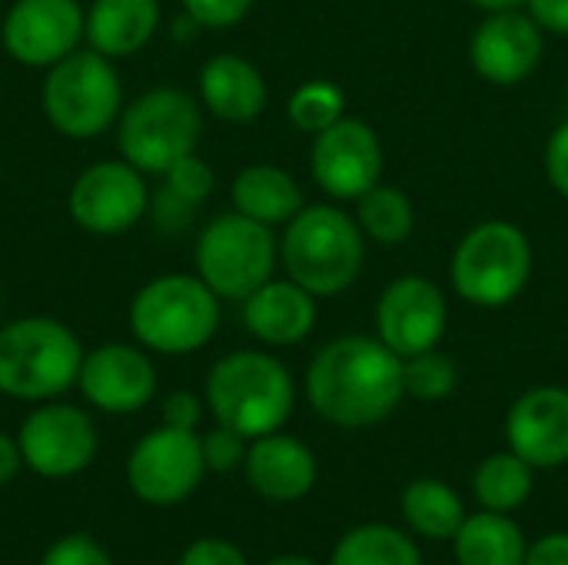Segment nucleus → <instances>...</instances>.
Listing matches in <instances>:
<instances>
[{
    "instance_id": "f257e3e1",
    "label": "nucleus",
    "mask_w": 568,
    "mask_h": 565,
    "mask_svg": "<svg viewBox=\"0 0 568 565\" xmlns=\"http://www.w3.org/2000/svg\"><path fill=\"white\" fill-rule=\"evenodd\" d=\"M306 396L326 423L339 430H369L389 420L406 396L403 356L379 336H339L313 356Z\"/></svg>"
},
{
    "instance_id": "f03ea898",
    "label": "nucleus",
    "mask_w": 568,
    "mask_h": 565,
    "mask_svg": "<svg viewBox=\"0 0 568 565\" xmlns=\"http://www.w3.org/2000/svg\"><path fill=\"white\" fill-rule=\"evenodd\" d=\"M280 260L286 266V276L313 296H339L363 273L366 236L356 216L339 206H303L286 223Z\"/></svg>"
},
{
    "instance_id": "7ed1b4c3",
    "label": "nucleus",
    "mask_w": 568,
    "mask_h": 565,
    "mask_svg": "<svg viewBox=\"0 0 568 565\" xmlns=\"http://www.w3.org/2000/svg\"><path fill=\"white\" fill-rule=\"evenodd\" d=\"M206 403L220 426L236 430L246 440L280 433L296 403L290 370L256 350L223 356L206 376Z\"/></svg>"
},
{
    "instance_id": "20e7f679",
    "label": "nucleus",
    "mask_w": 568,
    "mask_h": 565,
    "mask_svg": "<svg viewBox=\"0 0 568 565\" xmlns=\"http://www.w3.org/2000/svg\"><path fill=\"white\" fill-rule=\"evenodd\" d=\"M83 366L77 333L53 316H23L0 326V393L13 400H53Z\"/></svg>"
},
{
    "instance_id": "39448f33",
    "label": "nucleus",
    "mask_w": 568,
    "mask_h": 565,
    "mask_svg": "<svg viewBox=\"0 0 568 565\" xmlns=\"http://www.w3.org/2000/svg\"><path fill=\"white\" fill-rule=\"evenodd\" d=\"M220 326V296L200 276H156L130 303V330L140 346L163 356L203 350Z\"/></svg>"
},
{
    "instance_id": "423d86ee",
    "label": "nucleus",
    "mask_w": 568,
    "mask_h": 565,
    "mask_svg": "<svg viewBox=\"0 0 568 565\" xmlns=\"http://www.w3.org/2000/svg\"><path fill=\"white\" fill-rule=\"evenodd\" d=\"M532 243L509 220H486L473 226L449 263L453 290L479 310L509 306L529 283Z\"/></svg>"
},
{
    "instance_id": "0eeeda50",
    "label": "nucleus",
    "mask_w": 568,
    "mask_h": 565,
    "mask_svg": "<svg viewBox=\"0 0 568 565\" xmlns=\"http://www.w3.org/2000/svg\"><path fill=\"white\" fill-rule=\"evenodd\" d=\"M203 137L200 103L176 87H153L140 93L116 127V147L140 173H166L183 157L196 153Z\"/></svg>"
},
{
    "instance_id": "6e6552de",
    "label": "nucleus",
    "mask_w": 568,
    "mask_h": 565,
    "mask_svg": "<svg viewBox=\"0 0 568 565\" xmlns=\"http://www.w3.org/2000/svg\"><path fill=\"white\" fill-rule=\"evenodd\" d=\"M40 103L57 133L93 140L123 113V87L110 57L73 50L47 70Z\"/></svg>"
},
{
    "instance_id": "1a4fd4ad",
    "label": "nucleus",
    "mask_w": 568,
    "mask_h": 565,
    "mask_svg": "<svg viewBox=\"0 0 568 565\" xmlns=\"http://www.w3.org/2000/svg\"><path fill=\"white\" fill-rule=\"evenodd\" d=\"M273 226L256 223L243 213H220L196 240V276L220 296L243 303L276 270Z\"/></svg>"
},
{
    "instance_id": "9d476101",
    "label": "nucleus",
    "mask_w": 568,
    "mask_h": 565,
    "mask_svg": "<svg viewBox=\"0 0 568 565\" xmlns=\"http://www.w3.org/2000/svg\"><path fill=\"white\" fill-rule=\"evenodd\" d=\"M203 473L206 463L196 430H176L166 423L146 433L126 460L130 490L150 506H176L190 500L203 483Z\"/></svg>"
},
{
    "instance_id": "9b49d317",
    "label": "nucleus",
    "mask_w": 568,
    "mask_h": 565,
    "mask_svg": "<svg viewBox=\"0 0 568 565\" xmlns=\"http://www.w3.org/2000/svg\"><path fill=\"white\" fill-rule=\"evenodd\" d=\"M150 206L143 173L126 160H100L87 167L67 196L73 223L97 236H116L140 223Z\"/></svg>"
},
{
    "instance_id": "f8f14e48",
    "label": "nucleus",
    "mask_w": 568,
    "mask_h": 565,
    "mask_svg": "<svg viewBox=\"0 0 568 565\" xmlns=\"http://www.w3.org/2000/svg\"><path fill=\"white\" fill-rule=\"evenodd\" d=\"M310 170L333 200H359L383 180V143L366 120L343 117L313 137Z\"/></svg>"
},
{
    "instance_id": "ddd939ff",
    "label": "nucleus",
    "mask_w": 568,
    "mask_h": 565,
    "mask_svg": "<svg viewBox=\"0 0 568 565\" xmlns=\"http://www.w3.org/2000/svg\"><path fill=\"white\" fill-rule=\"evenodd\" d=\"M23 463L43 480H67L87 470L97 456L93 420L67 403H47L33 410L20 426Z\"/></svg>"
},
{
    "instance_id": "4468645a",
    "label": "nucleus",
    "mask_w": 568,
    "mask_h": 565,
    "mask_svg": "<svg viewBox=\"0 0 568 565\" xmlns=\"http://www.w3.org/2000/svg\"><path fill=\"white\" fill-rule=\"evenodd\" d=\"M449 326V306L443 290L426 276L393 280L376 303V336L396 356H416L436 350Z\"/></svg>"
},
{
    "instance_id": "2eb2a0df",
    "label": "nucleus",
    "mask_w": 568,
    "mask_h": 565,
    "mask_svg": "<svg viewBox=\"0 0 568 565\" xmlns=\"http://www.w3.org/2000/svg\"><path fill=\"white\" fill-rule=\"evenodd\" d=\"M87 37V13L77 0H13L3 17V47L23 67L50 70Z\"/></svg>"
},
{
    "instance_id": "dca6fc26",
    "label": "nucleus",
    "mask_w": 568,
    "mask_h": 565,
    "mask_svg": "<svg viewBox=\"0 0 568 565\" xmlns=\"http://www.w3.org/2000/svg\"><path fill=\"white\" fill-rule=\"evenodd\" d=\"M542 53H546L542 27L519 7L489 13L476 27L473 43H469L476 73L496 87H516L529 80L536 67L542 63Z\"/></svg>"
},
{
    "instance_id": "f3484780",
    "label": "nucleus",
    "mask_w": 568,
    "mask_h": 565,
    "mask_svg": "<svg viewBox=\"0 0 568 565\" xmlns=\"http://www.w3.org/2000/svg\"><path fill=\"white\" fill-rule=\"evenodd\" d=\"M83 396L113 416L143 410L156 393V366L150 356L126 343H106L83 356L80 376H77Z\"/></svg>"
},
{
    "instance_id": "a211bd4d",
    "label": "nucleus",
    "mask_w": 568,
    "mask_h": 565,
    "mask_svg": "<svg viewBox=\"0 0 568 565\" xmlns=\"http://www.w3.org/2000/svg\"><path fill=\"white\" fill-rule=\"evenodd\" d=\"M506 443L532 470L568 463V390L536 386L523 393L506 416Z\"/></svg>"
},
{
    "instance_id": "6ab92c4d",
    "label": "nucleus",
    "mask_w": 568,
    "mask_h": 565,
    "mask_svg": "<svg viewBox=\"0 0 568 565\" xmlns=\"http://www.w3.org/2000/svg\"><path fill=\"white\" fill-rule=\"evenodd\" d=\"M246 483L270 503H296L316 486V456L296 436L270 433L246 450Z\"/></svg>"
},
{
    "instance_id": "aec40b11",
    "label": "nucleus",
    "mask_w": 568,
    "mask_h": 565,
    "mask_svg": "<svg viewBox=\"0 0 568 565\" xmlns=\"http://www.w3.org/2000/svg\"><path fill=\"white\" fill-rule=\"evenodd\" d=\"M243 323L266 346H296L316 330V296L290 276L270 280L243 300Z\"/></svg>"
},
{
    "instance_id": "412c9836",
    "label": "nucleus",
    "mask_w": 568,
    "mask_h": 565,
    "mask_svg": "<svg viewBox=\"0 0 568 565\" xmlns=\"http://www.w3.org/2000/svg\"><path fill=\"white\" fill-rule=\"evenodd\" d=\"M200 97L206 110L226 123H250L266 110L270 90L263 73L236 53H220L200 70Z\"/></svg>"
},
{
    "instance_id": "4be33fe9",
    "label": "nucleus",
    "mask_w": 568,
    "mask_h": 565,
    "mask_svg": "<svg viewBox=\"0 0 568 565\" xmlns=\"http://www.w3.org/2000/svg\"><path fill=\"white\" fill-rule=\"evenodd\" d=\"M160 23L156 0H93L87 10V40L97 53L116 60L143 50Z\"/></svg>"
},
{
    "instance_id": "5701e85b",
    "label": "nucleus",
    "mask_w": 568,
    "mask_h": 565,
    "mask_svg": "<svg viewBox=\"0 0 568 565\" xmlns=\"http://www.w3.org/2000/svg\"><path fill=\"white\" fill-rule=\"evenodd\" d=\"M230 196L236 213L266 226H286L306 206L300 183L273 163H253L240 170Z\"/></svg>"
},
{
    "instance_id": "b1692460",
    "label": "nucleus",
    "mask_w": 568,
    "mask_h": 565,
    "mask_svg": "<svg viewBox=\"0 0 568 565\" xmlns=\"http://www.w3.org/2000/svg\"><path fill=\"white\" fill-rule=\"evenodd\" d=\"M459 565H526V536L509 519V513L483 509L466 516L459 533L453 536Z\"/></svg>"
},
{
    "instance_id": "393cba45",
    "label": "nucleus",
    "mask_w": 568,
    "mask_h": 565,
    "mask_svg": "<svg viewBox=\"0 0 568 565\" xmlns=\"http://www.w3.org/2000/svg\"><path fill=\"white\" fill-rule=\"evenodd\" d=\"M403 519L426 539H453L466 523V506L453 486L416 480L403 490Z\"/></svg>"
},
{
    "instance_id": "a878e982",
    "label": "nucleus",
    "mask_w": 568,
    "mask_h": 565,
    "mask_svg": "<svg viewBox=\"0 0 568 565\" xmlns=\"http://www.w3.org/2000/svg\"><path fill=\"white\" fill-rule=\"evenodd\" d=\"M532 473L536 470L523 456H516L513 450L509 453H496V456L479 463V470L473 476V493H476L483 509L513 513V509L529 503L532 486H536Z\"/></svg>"
},
{
    "instance_id": "bb28decb",
    "label": "nucleus",
    "mask_w": 568,
    "mask_h": 565,
    "mask_svg": "<svg viewBox=\"0 0 568 565\" xmlns=\"http://www.w3.org/2000/svg\"><path fill=\"white\" fill-rule=\"evenodd\" d=\"M356 223L363 236H369L373 243L399 246L416 230V206L399 186H389L379 180L373 190H366L356 200Z\"/></svg>"
},
{
    "instance_id": "cd10ccee",
    "label": "nucleus",
    "mask_w": 568,
    "mask_h": 565,
    "mask_svg": "<svg viewBox=\"0 0 568 565\" xmlns=\"http://www.w3.org/2000/svg\"><path fill=\"white\" fill-rule=\"evenodd\" d=\"M329 565H423V556L403 529L369 523L336 543Z\"/></svg>"
},
{
    "instance_id": "c85d7f7f",
    "label": "nucleus",
    "mask_w": 568,
    "mask_h": 565,
    "mask_svg": "<svg viewBox=\"0 0 568 565\" xmlns=\"http://www.w3.org/2000/svg\"><path fill=\"white\" fill-rule=\"evenodd\" d=\"M286 113L296 130L316 137L346 117V93L333 80H310L293 90Z\"/></svg>"
},
{
    "instance_id": "c756f323",
    "label": "nucleus",
    "mask_w": 568,
    "mask_h": 565,
    "mask_svg": "<svg viewBox=\"0 0 568 565\" xmlns=\"http://www.w3.org/2000/svg\"><path fill=\"white\" fill-rule=\"evenodd\" d=\"M403 383H406V396H413L419 403H439L456 393L459 370H456L453 356L439 353V346H436V350L403 360Z\"/></svg>"
},
{
    "instance_id": "7c9ffc66",
    "label": "nucleus",
    "mask_w": 568,
    "mask_h": 565,
    "mask_svg": "<svg viewBox=\"0 0 568 565\" xmlns=\"http://www.w3.org/2000/svg\"><path fill=\"white\" fill-rule=\"evenodd\" d=\"M163 186H166L173 196H180L183 203H190V206L200 210V203L210 200V193H213V186H216V176H213V170H210V163H206L203 157L190 153V157H183L180 163H173V167L163 173Z\"/></svg>"
},
{
    "instance_id": "2f4dec72",
    "label": "nucleus",
    "mask_w": 568,
    "mask_h": 565,
    "mask_svg": "<svg viewBox=\"0 0 568 565\" xmlns=\"http://www.w3.org/2000/svg\"><path fill=\"white\" fill-rule=\"evenodd\" d=\"M203 443V463L213 473H230L240 463H246V436H240L230 426H216L213 433L200 436Z\"/></svg>"
},
{
    "instance_id": "473e14b6",
    "label": "nucleus",
    "mask_w": 568,
    "mask_h": 565,
    "mask_svg": "<svg viewBox=\"0 0 568 565\" xmlns=\"http://www.w3.org/2000/svg\"><path fill=\"white\" fill-rule=\"evenodd\" d=\"M40 565H113V559L106 556V549L97 539H90L83 533H73V536L57 539L43 553Z\"/></svg>"
},
{
    "instance_id": "72a5a7b5",
    "label": "nucleus",
    "mask_w": 568,
    "mask_h": 565,
    "mask_svg": "<svg viewBox=\"0 0 568 565\" xmlns=\"http://www.w3.org/2000/svg\"><path fill=\"white\" fill-rule=\"evenodd\" d=\"M183 10L203 30H226L253 10V0H183Z\"/></svg>"
},
{
    "instance_id": "f704fd0d",
    "label": "nucleus",
    "mask_w": 568,
    "mask_h": 565,
    "mask_svg": "<svg viewBox=\"0 0 568 565\" xmlns=\"http://www.w3.org/2000/svg\"><path fill=\"white\" fill-rule=\"evenodd\" d=\"M193 213H196V206H190V203H183L180 196H173L166 186L156 193V200H153V226H160L163 233H180V230H186L190 223H193Z\"/></svg>"
},
{
    "instance_id": "c9c22d12",
    "label": "nucleus",
    "mask_w": 568,
    "mask_h": 565,
    "mask_svg": "<svg viewBox=\"0 0 568 565\" xmlns=\"http://www.w3.org/2000/svg\"><path fill=\"white\" fill-rule=\"evenodd\" d=\"M546 176L552 190L568 200V120L559 123L546 143Z\"/></svg>"
},
{
    "instance_id": "e433bc0d",
    "label": "nucleus",
    "mask_w": 568,
    "mask_h": 565,
    "mask_svg": "<svg viewBox=\"0 0 568 565\" xmlns=\"http://www.w3.org/2000/svg\"><path fill=\"white\" fill-rule=\"evenodd\" d=\"M180 565H250V563H246V556H243L233 543H226V539H196V543L183 553Z\"/></svg>"
},
{
    "instance_id": "4c0bfd02",
    "label": "nucleus",
    "mask_w": 568,
    "mask_h": 565,
    "mask_svg": "<svg viewBox=\"0 0 568 565\" xmlns=\"http://www.w3.org/2000/svg\"><path fill=\"white\" fill-rule=\"evenodd\" d=\"M203 420V403L200 396L180 390V393H170L166 403H163V423L166 426H176V430H196Z\"/></svg>"
},
{
    "instance_id": "58836bf2",
    "label": "nucleus",
    "mask_w": 568,
    "mask_h": 565,
    "mask_svg": "<svg viewBox=\"0 0 568 565\" xmlns=\"http://www.w3.org/2000/svg\"><path fill=\"white\" fill-rule=\"evenodd\" d=\"M523 7L542 27V33L568 37V0H526Z\"/></svg>"
},
{
    "instance_id": "ea45409f",
    "label": "nucleus",
    "mask_w": 568,
    "mask_h": 565,
    "mask_svg": "<svg viewBox=\"0 0 568 565\" xmlns=\"http://www.w3.org/2000/svg\"><path fill=\"white\" fill-rule=\"evenodd\" d=\"M526 565H568V533H552L532 543L526 553Z\"/></svg>"
},
{
    "instance_id": "a19ab883",
    "label": "nucleus",
    "mask_w": 568,
    "mask_h": 565,
    "mask_svg": "<svg viewBox=\"0 0 568 565\" xmlns=\"http://www.w3.org/2000/svg\"><path fill=\"white\" fill-rule=\"evenodd\" d=\"M20 463H23V453H20V443L10 440L7 433H0V486L10 483L17 473H20Z\"/></svg>"
},
{
    "instance_id": "79ce46f5",
    "label": "nucleus",
    "mask_w": 568,
    "mask_h": 565,
    "mask_svg": "<svg viewBox=\"0 0 568 565\" xmlns=\"http://www.w3.org/2000/svg\"><path fill=\"white\" fill-rule=\"evenodd\" d=\"M200 30H203V27H200V23H196V20L186 13V17H180V20L173 23V40H193Z\"/></svg>"
},
{
    "instance_id": "37998d69",
    "label": "nucleus",
    "mask_w": 568,
    "mask_h": 565,
    "mask_svg": "<svg viewBox=\"0 0 568 565\" xmlns=\"http://www.w3.org/2000/svg\"><path fill=\"white\" fill-rule=\"evenodd\" d=\"M473 7L486 10V13H496V10H513V7H523L526 0H469Z\"/></svg>"
},
{
    "instance_id": "c03bdc74",
    "label": "nucleus",
    "mask_w": 568,
    "mask_h": 565,
    "mask_svg": "<svg viewBox=\"0 0 568 565\" xmlns=\"http://www.w3.org/2000/svg\"><path fill=\"white\" fill-rule=\"evenodd\" d=\"M266 565H320L313 563V559H306V556H280V559H273V563Z\"/></svg>"
},
{
    "instance_id": "a18cd8bd",
    "label": "nucleus",
    "mask_w": 568,
    "mask_h": 565,
    "mask_svg": "<svg viewBox=\"0 0 568 565\" xmlns=\"http://www.w3.org/2000/svg\"><path fill=\"white\" fill-rule=\"evenodd\" d=\"M566 93H568V83H566Z\"/></svg>"
}]
</instances>
